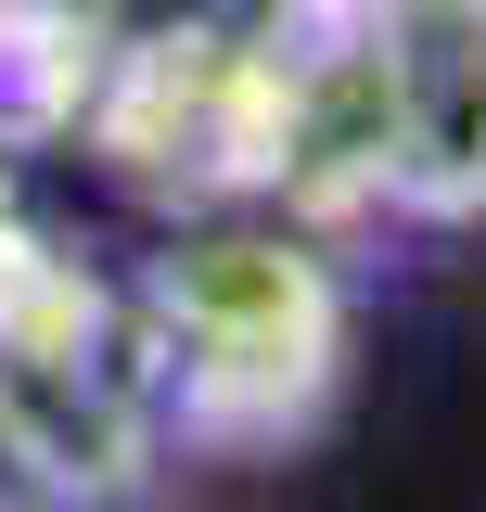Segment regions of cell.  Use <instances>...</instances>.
<instances>
[{
  "label": "cell",
  "instance_id": "1",
  "mask_svg": "<svg viewBox=\"0 0 486 512\" xmlns=\"http://www.w3.org/2000/svg\"><path fill=\"white\" fill-rule=\"evenodd\" d=\"M423 13H486V0H423Z\"/></svg>",
  "mask_w": 486,
  "mask_h": 512
}]
</instances>
